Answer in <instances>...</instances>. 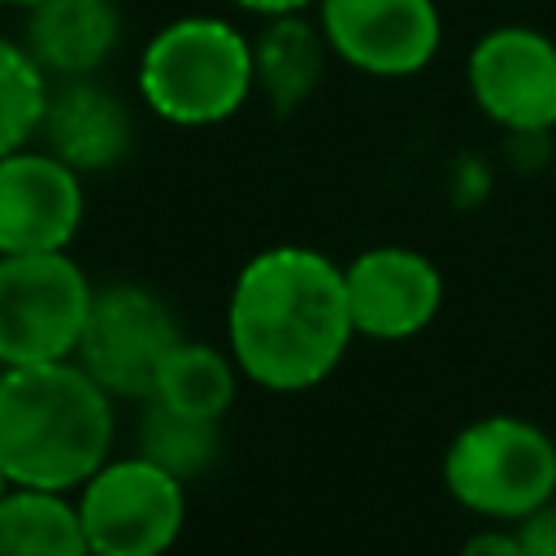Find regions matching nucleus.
Here are the masks:
<instances>
[{"instance_id":"8","label":"nucleus","mask_w":556,"mask_h":556,"mask_svg":"<svg viewBox=\"0 0 556 556\" xmlns=\"http://www.w3.org/2000/svg\"><path fill=\"white\" fill-rule=\"evenodd\" d=\"M473 104L517 139L556 126V39L534 26L486 30L465 65Z\"/></svg>"},{"instance_id":"11","label":"nucleus","mask_w":556,"mask_h":556,"mask_svg":"<svg viewBox=\"0 0 556 556\" xmlns=\"http://www.w3.org/2000/svg\"><path fill=\"white\" fill-rule=\"evenodd\" d=\"M343 287H348L356 334L382 339V343L421 334L443 304L439 265L400 243L369 248L352 265H343Z\"/></svg>"},{"instance_id":"24","label":"nucleus","mask_w":556,"mask_h":556,"mask_svg":"<svg viewBox=\"0 0 556 556\" xmlns=\"http://www.w3.org/2000/svg\"><path fill=\"white\" fill-rule=\"evenodd\" d=\"M87 556H104V552H87Z\"/></svg>"},{"instance_id":"5","label":"nucleus","mask_w":556,"mask_h":556,"mask_svg":"<svg viewBox=\"0 0 556 556\" xmlns=\"http://www.w3.org/2000/svg\"><path fill=\"white\" fill-rule=\"evenodd\" d=\"M96 287L70 252L0 256V369L70 361L78 352Z\"/></svg>"},{"instance_id":"14","label":"nucleus","mask_w":556,"mask_h":556,"mask_svg":"<svg viewBox=\"0 0 556 556\" xmlns=\"http://www.w3.org/2000/svg\"><path fill=\"white\" fill-rule=\"evenodd\" d=\"M330 43L317 22H304L300 13L265 17L261 35H252V61H256V91L278 109H300L326 70Z\"/></svg>"},{"instance_id":"7","label":"nucleus","mask_w":556,"mask_h":556,"mask_svg":"<svg viewBox=\"0 0 556 556\" xmlns=\"http://www.w3.org/2000/svg\"><path fill=\"white\" fill-rule=\"evenodd\" d=\"M178 343V321L161 295L135 282H113L96 291L74 361L113 400H148Z\"/></svg>"},{"instance_id":"6","label":"nucleus","mask_w":556,"mask_h":556,"mask_svg":"<svg viewBox=\"0 0 556 556\" xmlns=\"http://www.w3.org/2000/svg\"><path fill=\"white\" fill-rule=\"evenodd\" d=\"M78 521L87 552L104 556H165L187 521V482L148 456L104 460L78 486Z\"/></svg>"},{"instance_id":"20","label":"nucleus","mask_w":556,"mask_h":556,"mask_svg":"<svg viewBox=\"0 0 556 556\" xmlns=\"http://www.w3.org/2000/svg\"><path fill=\"white\" fill-rule=\"evenodd\" d=\"M456 556H526V547H521V539H517V526H513V530L491 526V530L469 534Z\"/></svg>"},{"instance_id":"23","label":"nucleus","mask_w":556,"mask_h":556,"mask_svg":"<svg viewBox=\"0 0 556 556\" xmlns=\"http://www.w3.org/2000/svg\"><path fill=\"white\" fill-rule=\"evenodd\" d=\"M9 486H13V478H9V473H4V469H0V500H4V495H9Z\"/></svg>"},{"instance_id":"21","label":"nucleus","mask_w":556,"mask_h":556,"mask_svg":"<svg viewBox=\"0 0 556 556\" xmlns=\"http://www.w3.org/2000/svg\"><path fill=\"white\" fill-rule=\"evenodd\" d=\"M235 9L252 13V17H287V13H304L313 9L317 0H230Z\"/></svg>"},{"instance_id":"1","label":"nucleus","mask_w":556,"mask_h":556,"mask_svg":"<svg viewBox=\"0 0 556 556\" xmlns=\"http://www.w3.org/2000/svg\"><path fill=\"white\" fill-rule=\"evenodd\" d=\"M343 265L304 243L256 252L226 304V339L239 374L265 391H308L330 378L352 343Z\"/></svg>"},{"instance_id":"13","label":"nucleus","mask_w":556,"mask_h":556,"mask_svg":"<svg viewBox=\"0 0 556 556\" xmlns=\"http://www.w3.org/2000/svg\"><path fill=\"white\" fill-rule=\"evenodd\" d=\"M22 43L48 78H91L122 43V9L117 0H43Z\"/></svg>"},{"instance_id":"17","label":"nucleus","mask_w":556,"mask_h":556,"mask_svg":"<svg viewBox=\"0 0 556 556\" xmlns=\"http://www.w3.org/2000/svg\"><path fill=\"white\" fill-rule=\"evenodd\" d=\"M135 452L161 465L165 473L191 482L208 473L213 460L222 456V426L213 417H191L156 400H143V417L135 426Z\"/></svg>"},{"instance_id":"18","label":"nucleus","mask_w":556,"mask_h":556,"mask_svg":"<svg viewBox=\"0 0 556 556\" xmlns=\"http://www.w3.org/2000/svg\"><path fill=\"white\" fill-rule=\"evenodd\" d=\"M52 96V78L43 65L26 52V43L0 35V156L26 148L39 126Z\"/></svg>"},{"instance_id":"10","label":"nucleus","mask_w":556,"mask_h":556,"mask_svg":"<svg viewBox=\"0 0 556 556\" xmlns=\"http://www.w3.org/2000/svg\"><path fill=\"white\" fill-rule=\"evenodd\" d=\"M83 174L48 148H17L0 156V256L65 252L83 226Z\"/></svg>"},{"instance_id":"15","label":"nucleus","mask_w":556,"mask_h":556,"mask_svg":"<svg viewBox=\"0 0 556 556\" xmlns=\"http://www.w3.org/2000/svg\"><path fill=\"white\" fill-rule=\"evenodd\" d=\"M0 556H87L78 504L65 491L9 486L0 500Z\"/></svg>"},{"instance_id":"22","label":"nucleus","mask_w":556,"mask_h":556,"mask_svg":"<svg viewBox=\"0 0 556 556\" xmlns=\"http://www.w3.org/2000/svg\"><path fill=\"white\" fill-rule=\"evenodd\" d=\"M0 4H4V9H26V13H30V9L43 4V0H0Z\"/></svg>"},{"instance_id":"4","label":"nucleus","mask_w":556,"mask_h":556,"mask_svg":"<svg viewBox=\"0 0 556 556\" xmlns=\"http://www.w3.org/2000/svg\"><path fill=\"white\" fill-rule=\"evenodd\" d=\"M443 486L460 508L478 517L521 521L539 504L556 500V443L526 417H478L447 443Z\"/></svg>"},{"instance_id":"2","label":"nucleus","mask_w":556,"mask_h":556,"mask_svg":"<svg viewBox=\"0 0 556 556\" xmlns=\"http://www.w3.org/2000/svg\"><path fill=\"white\" fill-rule=\"evenodd\" d=\"M113 395L70 356L0 369V469L13 486L78 491L113 452Z\"/></svg>"},{"instance_id":"3","label":"nucleus","mask_w":556,"mask_h":556,"mask_svg":"<svg viewBox=\"0 0 556 556\" xmlns=\"http://www.w3.org/2000/svg\"><path fill=\"white\" fill-rule=\"evenodd\" d=\"M135 83L143 104L169 126L230 122L256 91L252 35L213 13L174 17L143 43Z\"/></svg>"},{"instance_id":"9","label":"nucleus","mask_w":556,"mask_h":556,"mask_svg":"<svg viewBox=\"0 0 556 556\" xmlns=\"http://www.w3.org/2000/svg\"><path fill=\"white\" fill-rule=\"evenodd\" d=\"M317 26L330 56L369 78L421 74L443 43L434 0H317Z\"/></svg>"},{"instance_id":"16","label":"nucleus","mask_w":556,"mask_h":556,"mask_svg":"<svg viewBox=\"0 0 556 556\" xmlns=\"http://www.w3.org/2000/svg\"><path fill=\"white\" fill-rule=\"evenodd\" d=\"M235 387H239V365L235 356H226L213 343H178L169 352V361L156 374V387L148 400L191 413V417H213L222 421L226 408L235 404Z\"/></svg>"},{"instance_id":"12","label":"nucleus","mask_w":556,"mask_h":556,"mask_svg":"<svg viewBox=\"0 0 556 556\" xmlns=\"http://www.w3.org/2000/svg\"><path fill=\"white\" fill-rule=\"evenodd\" d=\"M130 135H135L130 109L109 87H100L96 78H56L52 83L39 139L65 165H74L78 174L109 169L126 156Z\"/></svg>"},{"instance_id":"19","label":"nucleus","mask_w":556,"mask_h":556,"mask_svg":"<svg viewBox=\"0 0 556 556\" xmlns=\"http://www.w3.org/2000/svg\"><path fill=\"white\" fill-rule=\"evenodd\" d=\"M517 539H521L526 556H556V500L526 513L517 521Z\"/></svg>"}]
</instances>
